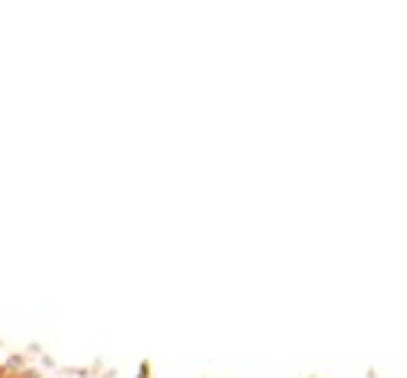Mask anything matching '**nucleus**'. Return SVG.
<instances>
[]
</instances>
